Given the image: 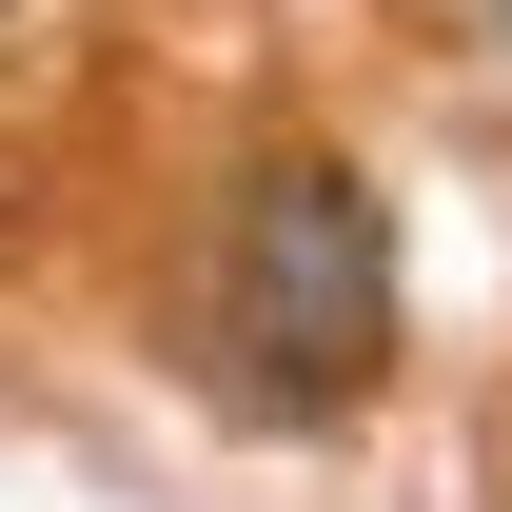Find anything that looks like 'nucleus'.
I'll return each instance as SVG.
<instances>
[{
	"label": "nucleus",
	"mask_w": 512,
	"mask_h": 512,
	"mask_svg": "<svg viewBox=\"0 0 512 512\" xmlns=\"http://www.w3.org/2000/svg\"><path fill=\"white\" fill-rule=\"evenodd\" d=\"M217 355L276 414H335V394L394 375V237L335 158H276V178L217 197Z\"/></svg>",
	"instance_id": "obj_1"
}]
</instances>
